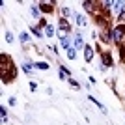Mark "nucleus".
I'll use <instances>...</instances> for the list:
<instances>
[{"instance_id":"f257e3e1","label":"nucleus","mask_w":125,"mask_h":125,"mask_svg":"<svg viewBox=\"0 0 125 125\" xmlns=\"http://www.w3.org/2000/svg\"><path fill=\"white\" fill-rule=\"evenodd\" d=\"M0 62H2V65H0V73H2V82H11L13 78L17 77V69L13 67V63H11L10 56H6V54H2L0 56Z\"/></svg>"},{"instance_id":"f03ea898","label":"nucleus","mask_w":125,"mask_h":125,"mask_svg":"<svg viewBox=\"0 0 125 125\" xmlns=\"http://www.w3.org/2000/svg\"><path fill=\"white\" fill-rule=\"evenodd\" d=\"M110 36H112V39H114V41H118V43H120V41H121V37L125 36V24L116 26L114 30L110 32Z\"/></svg>"},{"instance_id":"7ed1b4c3","label":"nucleus","mask_w":125,"mask_h":125,"mask_svg":"<svg viewBox=\"0 0 125 125\" xmlns=\"http://www.w3.org/2000/svg\"><path fill=\"white\" fill-rule=\"evenodd\" d=\"M112 65V54L110 52H103V65H101V69H106Z\"/></svg>"},{"instance_id":"20e7f679","label":"nucleus","mask_w":125,"mask_h":125,"mask_svg":"<svg viewBox=\"0 0 125 125\" xmlns=\"http://www.w3.org/2000/svg\"><path fill=\"white\" fill-rule=\"evenodd\" d=\"M39 10L41 11H45V13H52V10H54V8H52V4H49V2H39Z\"/></svg>"},{"instance_id":"39448f33","label":"nucleus","mask_w":125,"mask_h":125,"mask_svg":"<svg viewBox=\"0 0 125 125\" xmlns=\"http://www.w3.org/2000/svg\"><path fill=\"white\" fill-rule=\"evenodd\" d=\"M84 58H86V62H92V60H94V49L88 47V45L84 47Z\"/></svg>"},{"instance_id":"423d86ee","label":"nucleus","mask_w":125,"mask_h":125,"mask_svg":"<svg viewBox=\"0 0 125 125\" xmlns=\"http://www.w3.org/2000/svg\"><path fill=\"white\" fill-rule=\"evenodd\" d=\"M86 45H84V41H82V37L80 36H75V49H84Z\"/></svg>"},{"instance_id":"0eeeda50","label":"nucleus","mask_w":125,"mask_h":125,"mask_svg":"<svg viewBox=\"0 0 125 125\" xmlns=\"http://www.w3.org/2000/svg\"><path fill=\"white\" fill-rule=\"evenodd\" d=\"M90 101H92V103H95V104H97V106H99V108H101V112H103V114H106V106H104V104H101L99 101L95 99V97H92V95H90Z\"/></svg>"},{"instance_id":"6e6552de","label":"nucleus","mask_w":125,"mask_h":125,"mask_svg":"<svg viewBox=\"0 0 125 125\" xmlns=\"http://www.w3.org/2000/svg\"><path fill=\"white\" fill-rule=\"evenodd\" d=\"M19 39H21V43H28L30 41V34H28V32H21V36H19Z\"/></svg>"},{"instance_id":"1a4fd4ad","label":"nucleus","mask_w":125,"mask_h":125,"mask_svg":"<svg viewBox=\"0 0 125 125\" xmlns=\"http://www.w3.org/2000/svg\"><path fill=\"white\" fill-rule=\"evenodd\" d=\"M54 32H56V30H54V26L49 24L47 28H45V36H47V37H52V36H54Z\"/></svg>"},{"instance_id":"9d476101","label":"nucleus","mask_w":125,"mask_h":125,"mask_svg":"<svg viewBox=\"0 0 125 125\" xmlns=\"http://www.w3.org/2000/svg\"><path fill=\"white\" fill-rule=\"evenodd\" d=\"M77 24L78 26H86V17L78 13V15H77Z\"/></svg>"},{"instance_id":"9b49d317","label":"nucleus","mask_w":125,"mask_h":125,"mask_svg":"<svg viewBox=\"0 0 125 125\" xmlns=\"http://www.w3.org/2000/svg\"><path fill=\"white\" fill-rule=\"evenodd\" d=\"M36 67H37V69H41V71H47V69H49V63H47V62H37V63H36Z\"/></svg>"},{"instance_id":"f8f14e48","label":"nucleus","mask_w":125,"mask_h":125,"mask_svg":"<svg viewBox=\"0 0 125 125\" xmlns=\"http://www.w3.org/2000/svg\"><path fill=\"white\" fill-rule=\"evenodd\" d=\"M30 32H32V34H34L36 37H41V36H43V34H41V30H39L37 26H32V28H30Z\"/></svg>"},{"instance_id":"ddd939ff","label":"nucleus","mask_w":125,"mask_h":125,"mask_svg":"<svg viewBox=\"0 0 125 125\" xmlns=\"http://www.w3.org/2000/svg\"><path fill=\"white\" fill-rule=\"evenodd\" d=\"M60 45H62V47L65 49V51H69V49H71V47H69V39H67V37H63V39H60Z\"/></svg>"},{"instance_id":"4468645a","label":"nucleus","mask_w":125,"mask_h":125,"mask_svg":"<svg viewBox=\"0 0 125 125\" xmlns=\"http://www.w3.org/2000/svg\"><path fill=\"white\" fill-rule=\"evenodd\" d=\"M30 11H32V15H34V17H39V11H41V10H39V6H32Z\"/></svg>"},{"instance_id":"2eb2a0df","label":"nucleus","mask_w":125,"mask_h":125,"mask_svg":"<svg viewBox=\"0 0 125 125\" xmlns=\"http://www.w3.org/2000/svg\"><path fill=\"white\" fill-rule=\"evenodd\" d=\"M67 28H60V30H58V36H60V39H63V37H67Z\"/></svg>"},{"instance_id":"dca6fc26","label":"nucleus","mask_w":125,"mask_h":125,"mask_svg":"<svg viewBox=\"0 0 125 125\" xmlns=\"http://www.w3.org/2000/svg\"><path fill=\"white\" fill-rule=\"evenodd\" d=\"M22 71H24V73H32V63L24 62V63H22Z\"/></svg>"},{"instance_id":"f3484780","label":"nucleus","mask_w":125,"mask_h":125,"mask_svg":"<svg viewBox=\"0 0 125 125\" xmlns=\"http://www.w3.org/2000/svg\"><path fill=\"white\" fill-rule=\"evenodd\" d=\"M60 28H67V30H71V28H69V24H67V19H60Z\"/></svg>"},{"instance_id":"a211bd4d","label":"nucleus","mask_w":125,"mask_h":125,"mask_svg":"<svg viewBox=\"0 0 125 125\" xmlns=\"http://www.w3.org/2000/svg\"><path fill=\"white\" fill-rule=\"evenodd\" d=\"M67 56H69V60H75V58H77V51H75V49H69Z\"/></svg>"},{"instance_id":"6ab92c4d","label":"nucleus","mask_w":125,"mask_h":125,"mask_svg":"<svg viewBox=\"0 0 125 125\" xmlns=\"http://www.w3.org/2000/svg\"><path fill=\"white\" fill-rule=\"evenodd\" d=\"M62 15H63V19L69 17V15H71V10H69V8H62Z\"/></svg>"},{"instance_id":"aec40b11","label":"nucleus","mask_w":125,"mask_h":125,"mask_svg":"<svg viewBox=\"0 0 125 125\" xmlns=\"http://www.w3.org/2000/svg\"><path fill=\"white\" fill-rule=\"evenodd\" d=\"M0 114H2V121L6 123V121H8V118H6V116H8V112H6V108H4V106L0 108Z\"/></svg>"},{"instance_id":"412c9836","label":"nucleus","mask_w":125,"mask_h":125,"mask_svg":"<svg viewBox=\"0 0 125 125\" xmlns=\"http://www.w3.org/2000/svg\"><path fill=\"white\" fill-rule=\"evenodd\" d=\"M6 41H8V43L13 41V34H11V32H6Z\"/></svg>"},{"instance_id":"4be33fe9","label":"nucleus","mask_w":125,"mask_h":125,"mask_svg":"<svg viewBox=\"0 0 125 125\" xmlns=\"http://www.w3.org/2000/svg\"><path fill=\"white\" fill-rule=\"evenodd\" d=\"M121 6H123V2H112V8H114V10H121Z\"/></svg>"},{"instance_id":"5701e85b","label":"nucleus","mask_w":125,"mask_h":125,"mask_svg":"<svg viewBox=\"0 0 125 125\" xmlns=\"http://www.w3.org/2000/svg\"><path fill=\"white\" fill-rule=\"evenodd\" d=\"M69 84H71L73 88H80V84H78L77 80H73V78H69Z\"/></svg>"},{"instance_id":"b1692460","label":"nucleus","mask_w":125,"mask_h":125,"mask_svg":"<svg viewBox=\"0 0 125 125\" xmlns=\"http://www.w3.org/2000/svg\"><path fill=\"white\" fill-rule=\"evenodd\" d=\"M120 21H121V24H125V10H121V13H120Z\"/></svg>"},{"instance_id":"393cba45","label":"nucleus","mask_w":125,"mask_h":125,"mask_svg":"<svg viewBox=\"0 0 125 125\" xmlns=\"http://www.w3.org/2000/svg\"><path fill=\"white\" fill-rule=\"evenodd\" d=\"M30 90H32V92H36V90H37V84L36 82H30Z\"/></svg>"},{"instance_id":"a878e982","label":"nucleus","mask_w":125,"mask_h":125,"mask_svg":"<svg viewBox=\"0 0 125 125\" xmlns=\"http://www.w3.org/2000/svg\"><path fill=\"white\" fill-rule=\"evenodd\" d=\"M10 104H11V106H15V104H17V99H15V97H10Z\"/></svg>"}]
</instances>
